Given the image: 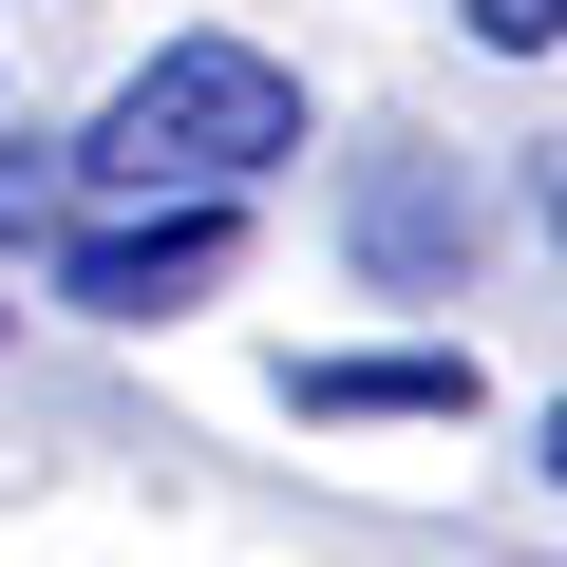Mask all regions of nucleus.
<instances>
[{
    "instance_id": "obj_8",
    "label": "nucleus",
    "mask_w": 567,
    "mask_h": 567,
    "mask_svg": "<svg viewBox=\"0 0 567 567\" xmlns=\"http://www.w3.org/2000/svg\"><path fill=\"white\" fill-rule=\"evenodd\" d=\"M548 227H567V152H548Z\"/></svg>"
},
{
    "instance_id": "obj_5",
    "label": "nucleus",
    "mask_w": 567,
    "mask_h": 567,
    "mask_svg": "<svg viewBox=\"0 0 567 567\" xmlns=\"http://www.w3.org/2000/svg\"><path fill=\"white\" fill-rule=\"evenodd\" d=\"M58 208H76L58 152H0V246H58Z\"/></svg>"
},
{
    "instance_id": "obj_2",
    "label": "nucleus",
    "mask_w": 567,
    "mask_h": 567,
    "mask_svg": "<svg viewBox=\"0 0 567 567\" xmlns=\"http://www.w3.org/2000/svg\"><path fill=\"white\" fill-rule=\"evenodd\" d=\"M227 265H246V189H133L114 227H58V303L171 322V303H208Z\"/></svg>"
},
{
    "instance_id": "obj_6",
    "label": "nucleus",
    "mask_w": 567,
    "mask_h": 567,
    "mask_svg": "<svg viewBox=\"0 0 567 567\" xmlns=\"http://www.w3.org/2000/svg\"><path fill=\"white\" fill-rule=\"evenodd\" d=\"M454 20H473L492 58H548V39H567V0H454Z\"/></svg>"
},
{
    "instance_id": "obj_3",
    "label": "nucleus",
    "mask_w": 567,
    "mask_h": 567,
    "mask_svg": "<svg viewBox=\"0 0 567 567\" xmlns=\"http://www.w3.org/2000/svg\"><path fill=\"white\" fill-rule=\"evenodd\" d=\"M341 246H360V284L435 303V284L473 265V189H454V152H360V189H341Z\"/></svg>"
},
{
    "instance_id": "obj_7",
    "label": "nucleus",
    "mask_w": 567,
    "mask_h": 567,
    "mask_svg": "<svg viewBox=\"0 0 567 567\" xmlns=\"http://www.w3.org/2000/svg\"><path fill=\"white\" fill-rule=\"evenodd\" d=\"M548 492H567V398H548Z\"/></svg>"
},
{
    "instance_id": "obj_4",
    "label": "nucleus",
    "mask_w": 567,
    "mask_h": 567,
    "mask_svg": "<svg viewBox=\"0 0 567 567\" xmlns=\"http://www.w3.org/2000/svg\"><path fill=\"white\" fill-rule=\"evenodd\" d=\"M284 398L303 416H473V360L454 341H379V360H303Z\"/></svg>"
},
{
    "instance_id": "obj_1",
    "label": "nucleus",
    "mask_w": 567,
    "mask_h": 567,
    "mask_svg": "<svg viewBox=\"0 0 567 567\" xmlns=\"http://www.w3.org/2000/svg\"><path fill=\"white\" fill-rule=\"evenodd\" d=\"M284 152H303V76H284L265 39H171L95 114V171L114 189H265Z\"/></svg>"
}]
</instances>
